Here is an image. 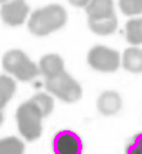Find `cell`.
<instances>
[{"label": "cell", "instance_id": "cell-1", "mask_svg": "<svg viewBox=\"0 0 142 154\" xmlns=\"http://www.w3.org/2000/svg\"><path fill=\"white\" fill-rule=\"evenodd\" d=\"M67 21V12L61 5L52 4L38 8L29 17L27 27L37 37H45L62 28Z\"/></svg>", "mask_w": 142, "mask_h": 154}, {"label": "cell", "instance_id": "cell-2", "mask_svg": "<svg viewBox=\"0 0 142 154\" xmlns=\"http://www.w3.org/2000/svg\"><path fill=\"white\" fill-rule=\"evenodd\" d=\"M17 124L20 134L27 141H35L41 137L42 133V119L44 116L38 107L27 100L23 103L17 109Z\"/></svg>", "mask_w": 142, "mask_h": 154}, {"label": "cell", "instance_id": "cell-3", "mask_svg": "<svg viewBox=\"0 0 142 154\" xmlns=\"http://www.w3.org/2000/svg\"><path fill=\"white\" fill-rule=\"evenodd\" d=\"M2 67L7 73L14 75L20 81H29L41 73L39 66L27 57L25 52L20 50L6 52L2 58Z\"/></svg>", "mask_w": 142, "mask_h": 154}, {"label": "cell", "instance_id": "cell-4", "mask_svg": "<svg viewBox=\"0 0 142 154\" xmlns=\"http://www.w3.org/2000/svg\"><path fill=\"white\" fill-rule=\"evenodd\" d=\"M45 86L50 93L67 103H77L82 97V88L80 84L66 71L56 77L46 79Z\"/></svg>", "mask_w": 142, "mask_h": 154}, {"label": "cell", "instance_id": "cell-5", "mask_svg": "<svg viewBox=\"0 0 142 154\" xmlns=\"http://www.w3.org/2000/svg\"><path fill=\"white\" fill-rule=\"evenodd\" d=\"M87 61L90 67L95 71L112 73L117 71V68L120 67L121 57L120 53L115 50H112L102 45H96L88 52Z\"/></svg>", "mask_w": 142, "mask_h": 154}, {"label": "cell", "instance_id": "cell-6", "mask_svg": "<svg viewBox=\"0 0 142 154\" xmlns=\"http://www.w3.org/2000/svg\"><path fill=\"white\" fill-rule=\"evenodd\" d=\"M52 149L54 154H82L83 141L77 132L61 129L53 137Z\"/></svg>", "mask_w": 142, "mask_h": 154}, {"label": "cell", "instance_id": "cell-7", "mask_svg": "<svg viewBox=\"0 0 142 154\" xmlns=\"http://www.w3.org/2000/svg\"><path fill=\"white\" fill-rule=\"evenodd\" d=\"M29 7L25 0H8L1 5L0 17L8 26H19L25 21Z\"/></svg>", "mask_w": 142, "mask_h": 154}, {"label": "cell", "instance_id": "cell-8", "mask_svg": "<svg viewBox=\"0 0 142 154\" xmlns=\"http://www.w3.org/2000/svg\"><path fill=\"white\" fill-rule=\"evenodd\" d=\"M96 107L102 116H115L122 108V98L116 91H104L98 98Z\"/></svg>", "mask_w": 142, "mask_h": 154}, {"label": "cell", "instance_id": "cell-9", "mask_svg": "<svg viewBox=\"0 0 142 154\" xmlns=\"http://www.w3.org/2000/svg\"><path fill=\"white\" fill-rule=\"evenodd\" d=\"M39 68L41 74L45 75L46 79H51L65 72L64 60L60 55L55 53H50L40 59Z\"/></svg>", "mask_w": 142, "mask_h": 154}, {"label": "cell", "instance_id": "cell-10", "mask_svg": "<svg viewBox=\"0 0 142 154\" xmlns=\"http://www.w3.org/2000/svg\"><path fill=\"white\" fill-rule=\"evenodd\" d=\"M85 10L88 19H101L115 14L113 0H89Z\"/></svg>", "mask_w": 142, "mask_h": 154}, {"label": "cell", "instance_id": "cell-11", "mask_svg": "<svg viewBox=\"0 0 142 154\" xmlns=\"http://www.w3.org/2000/svg\"><path fill=\"white\" fill-rule=\"evenodd\" d=\"M121 65L130 73H142V50L135 46L126 48L121 57Z\"/></svg>", "mask_w": 142, "mask_h": 154}, {"label": "cell", "instance_id": "cell-12", "mask_svg": "<svg viewBox=\"0 0 142 154\" xmlns=\"http://www.w3.org/2000/svg\"><path fill=\"white\" fill-rule=\"evenodd\" d=\"M88 26L90 31L98 35H109L117 28V18L114 14L101 19H88Z\"/></svg>", "mask_w": 142, "mask_h": 154}, {"label": "cell", "instance_id": "cell-13", "mask_svg": "<svg viewBox=\"0 0 142 154\" xmlns=\"http://www.w3.org/2000/svg\"><path fill=\"white\" fill-rule=\"evenodd\" d=\"M17 90L15 81L7 75H0V111L6 107Z\"/></svg>", "mask_w": 142, "mask_h": 154}, {"label": "cell", "instance_id": "cell-14", "mask_svg": "<svg viewBox=\"0 0 142 154\" xmlns=\"http://www.w3.org/2000/svg\"><path fill=\"white\" fill-rule=\"evenodd\" d=\"M126 39L130 45L142 44V18L130 19L126 24Z\"/></svg>", "mask_w": 142, "mask_h": 154}, {"label": "cell", "instance_id": "cell-15", "mask_svg": "<svg viewBox=\"0 0 142 154\" xmlns=\"http://www.w3.org/2000/svg\"><path fill=\"white\" fill-rule=\"evenodd\" d=\"M25 145L17 137L0 139V154H24Z\"/></svg>", "mask_w": 142, "mask_h": 154}, {"label": "cell", "instance_id": "cell-16", "mask_svg": "<svg viewBox=\"0 0 142 154\" xmlns=\"http://www.w3.org/2000/svg\"><path fill=\"white\" fill-rule=\"evenodd\" d=\"M29 100L38 107V109L41 112L44 118L48 116L53 112L54 100L51 95H48L46 93H38L34 97H32Z\"/></svg>", "mask_w": 142, "mask_h": 154}, {"label": "cell", "instance_id": "cell-17", "mask_svg": "<svg viewBox=\"0 0 142 154\" xmlns=\"http://www.w3.org/2000/svg\"><path fill=\"white\" fill-rule=\"evenodd\" d=\"M119 7L126 15H137L142 13V0H119Z\"/></svg>", "mask_w": 142, "mask_h": 154}, {"label": "cell", "instance_id": "cell-18", "mask_svg": "<svg viewBox=\"0 0 142 154\" xmlns=\"http://www.w3.org/2000/svg\"><path fill=\"white\" fill-rule=\"evenodd\" d=\"M125 154H142V132H139L129 140Z\"/></svg>", "mask_w": 142, "mask_h": 154}, {"label": "cell", "instance_id": "cell-19", "mask_svg": "<svg viewBox=\"0 0 142 154\" xmlns=\"http://www.w3.org/2000/svg\"><path fill=\"white\" fill-rule=\"evenodd\" d=\"M68 2L74 7H87L89 4V0H68Z\"/></svg>", "mask_w": 142, "mask_h": 154}, {"label": "cell", "instance_id": "cell-20", "mask_svg": "<svg viewBox=\"0 0 142 154\" xmlns=\"http://www.w3.org/2000/svg\"><path fill=\"white\" fill-rule=\"evenodd\" d=\"M4 122V114L1 113V111H0V126H1V124Z\"/></svg>", "mask_w": 142, "mask_h": 154}, {"label": "cell", "instance_id": "cell-21", "mask_svg": "<svg viewBox=\"0 0 142 154\" xmlns=\"http://www.w3.org/2000/svg\"><path fill=\"white\" fill-rule=\"evenodd\" d=\"M6 1H8V0H0V2H1V5H2V4H5Z\"/></svg>", "mask_w": 142, "mask_h": 154}]
</instances>
